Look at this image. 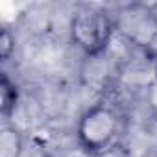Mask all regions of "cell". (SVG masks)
Masks as SVG:
<instances>
[{
	"label": "cell",
	"mask_w": 157,
	"mask_h": 157,
	"mask_svg": "<svg viewBox=\"0 0 157 157\" xmlns=\"http://www.w3.org/2000/svg\"><path fill=\"white\" fill-rule=\"evenodd\" d=\"M113 32L115 22L104 10H80L70 21L72 43L89 57H96L107 50Z\"/></svg>",
	"instance_id": "obj_1"
},
{
	"label": "cell",
	"mask_w": 157,
	"mask_h": 157,
	"mask_svg": "<svg viewBox=\"0 0 157 157\" xmlns=\"http://www.w3.org/2000/svg\"><path fill=\"white\" fill-rule=\"evenodd\" d=\"M120 131V118L117 111L105 104L89 107L78 122V142L87 153L105 151Z\"/></svg>",
	"instance_id": "obj_2"
},
{
	"label": "cell",
	"mask_w": 157,
	"mask_h": 157,
	"mask_svg": "<svg viewBox=\"0 0 157 157\" xmlns=\"http://www.w3.org/2000/svg\"><path fill=\"white\" fill-rule=\"evenodd\" d=\"M115 28L135 46L150 48L157 43V13L144 4L124 6L117 15Z\"/></svg>",
	"instance_id": "obj_3"
},
{
	"label": "cell",
	"mask_w": 157,
	"mask_h": 157,
	"mask_svg": "<svg viewBox=\"0 0 157 157\" xmlns=\"http://www.w3.org/2000/svg\"><path fill=\"white\" fill-rule=\"evenodd\" d=\"M24 150L22 135L13 126H4L0 129V157H21Z\"/></svg>",
	"instance_id": "obj_4"
},
{
	"label": "cell",
	"mask_w": 157,
	"mask_h": 157,
	"mask_svg": "<svg viewBox=\"0 0 157 157\" xmlns=\"http://www.w3.org/2000/svg\"><path fill=\"white\" fill-rule=\"evenodd\" d=\"M17 104H19V87L6 72H2V76H0V111H2V117L10 118Z\"/></svg>",
	"instance_id": "obj_5"
},
{
	"label": "cell",
	"mask_w": 157,
	"mask_h": 157,
	"mask_svg": "<svg viewBox=\"0 0 157 157\" xmlns=\"http://www.w3.org/2000/svg\"><path fill=\"white\" fill-rule=\"evenodd\" d=\"M15 54V35L10 28H0V59L10 61Z\"/></svg>",
	"instance_id": "obj_6"
},
{
	"label": "cell",
	"mask_w": 157,
	"mask_h": 157,
	"mask_svg": "<svg viewBox=\"0 0 157 157\" xmlns=\"http://www.w3.org/2000/svg\"><path fill=\"white\" fill-rule=\"evenodd\" d=\"M146 102H148V107H150L151 115L157 118V74L153 76V80H151L150 85H148V91H146Z\"/></svg>",
	"instance_id": "obj_7"
},
{
	"label": "cell",
	"mask_w": 157,
	"mask_h": 157,
	"mask_svg": "<svg viewBox=\"0 0 157 157\" xmlns=\"http://www.w3.org/2000/svg\"><path fill=\"white\" fill-rule=\"evenodd\" d=\"M155 65H157V63H155Z\"/></svg>",
	"instance_id": "obj_8"
}]
</instances>
